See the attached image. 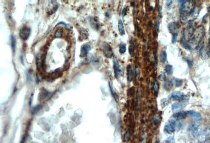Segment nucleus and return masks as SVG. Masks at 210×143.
<instances>
[{
    "label": "nucleus",
    "instance_id": "obj_35",
    "mask_svg": "<svg viewBox=\"0 0 210 143\" xmlns=\"http://www.w3.org/2000/svg\"><path fill=\"white\" fill-rule=\"evenodd\" d=\"M157 143H159V142H157Z\"/></svg>",
    "mask_w": 210,
    "mask_h": 143
},
{
    "label": "nucleus",
    "instance_id": "obj_24",
    "mask_svg": "<svg viewBox=\"0 0 210 143\" xmlns=\"http://www.w3.org/2000/svg\"><path fill=\"white\" fill-rule=\"evenodd\" d=\"M181 105L179 103H175L174 104H172V109L173 110H177V109H179L181 107Z\"/></svg>",
    "mask_w": 210,
    "mask_h": 143
},
{
    "label": "nucleus",
    "instance_id": "obj_13",
    "mask_svg": "<svg viewBox=\"0 0 210 143\" xmlns=\"http://www.w3.org/2000/svg\"><path fill=\"white\" fill-rule=\"evenodd\" d=\"M160 60L162 63H165L167 60V53L165 50H163L160 54Z\"/></svg>",
    "mask_w": 210,
    "mask_h": 143
},
{
    "label": "nucleus",
    "instance_id": "obj_22",
    "mask_svg": "<svg viewBox=\"0 0 210 143\" xmlns=\"http://www.w3.org/2000/svg\"><path fill=\"white\" fill-rule=\"evenodd\" d=\"M62 30L61 29H58L56 30L55 33V38H60L62 35Z\"/></svg>",
    "mask_w": 210,
    "mask_h": 143
},
{
    "label": "nucleus",
    "instance_id": "obj_27",
    "mask_svg": "<svg viewBox=\"0 0 210 143\" xmlns=\"http://www.w3.org/2000/svg\"><path fill=\"white\" fill-rule=\"evenodd\" d=\"M153 89H154V90L155 91V95H157L158 93V91H159V84H158L157 81H155L154 83V85H153Z\"/></svg>",
    "mask_w": 210,
    "mask_h": 143
},
{
    "label": "nucleus",
    "instance_id": "obj_11",
    "mask_svg": "<svg viewBox=\"0 0 210 143\" xmlns=\"http://www.w3.org/2000/svg\"><path fill=\"white\" fill-rule=\"evenodd\" d=\"M186 114H187V115H188L190 117H191L194 119H197V120H200L202 118V116L200 113H198L195 111L192 110L187 111Z\"/></svg>",
    "mask_w": 210,
    "mask_h": 143
},
{
    "label": "nucleus",
    "instance_id": "obj_16",
    "mask_svg": "<svg viewBox=\"0 0 210 143\" xmlns=\"http://www.w3.org/2000/svg\"><path fill=\"white\" fill-rule=\"evenodd\" d=\"M180 43H181V44L183 46V47H184V48H185L186 49H187L188 50H191V49H192L191 46L187 43L186 41L185 40H184L183 37L181 38V39L180 40Z\"/></svg>",
    "mask_w": 210,
    "mask_h": 143
},
{
    "label": "nucleus",
    "instance_id": "obj_18",
    "mask_svg": "<svg viewBox=\"0 0 210 143\" xmlns=\"http://www.w3.org/2000/svg\"><path fill=\"white\" fill-rule=\"evenodd\" d=\"M127 50L126 45L123 43H121L119 45V52L120 54H124Z\"/></svg>",
    "mask_w": 210,
    "mask_h": 143
},
{
    "label": "nucleus",
    "instance_id": "obj_4",
    "mask_svg": "<svg viewBox=\"0 0 210 143\" xmlns=\"http://www.w3.org/2000/svg\"><path fill=\"white\" fill-rule=\"evenodd\" d=\"M176 128V121L174 119H170L164 126V131L169 134H172Z\"/></svg>",
    "mask_w": 210,
    "mask_h": 143
},
{
    "label": "nucleus",
    "instance_id": "obj_32",
    "mask_svg": "<svg viewBox=\"0 0 210 143\" xmlns=\"http://www.w3.org/2000/svg\"><path fill=\"white\" fill-rule=\"evenodd\" d=\"M172 1H167L166 2V5H167V7H170L171 6V4H172Z\"/></svg>",
    "mask_w": 210,
    "mask_h": 143
},
{
    "label": "nucleus",
    "instance_id": "obj_9",
    "mask_svg": "<svg viewBox=\"0 0 210 143\" xmlns=\"http://www.w3.org/2000/svg\"><path fill=\"white\" fill-rule=\"evenodd\" d=\"M113 69H114L115 76L116 77H117L120 74L121 75L122 72L121 70L119 62L116 58H114L113 59Z\"/></svg>",
    "mask_w": 210,
    "mask_h": 143
},
{
    "label": "nucleus",
    "instance_id": "obj_26",
    "mask_svg": "<svg viewBox=\"0 0 210 143\" xmlns=\"http://www.w3.org/2000/svg\"><path fill=\"white\" fill-rule=\"evenodd\" d=\"M124 140L125 141H128L130 139V134L129 131H127L124 135Z\"/></svg>",
    "mask_w": 210,
    "mask_h": 143
},
{
    "label": "nucleus",
    "instance_id": "obj_6",
    "mask_svg": "<svg viewBox=\"0 0 210 143\" xmlns=\"http://www.w3.org/2000/svg\"><path fill=\"white\" fill-rule=\"evenodd\" d=\"M186 96L179 91H175L169 96V98L173 100H182L185 98Z\"/></svg>",
    "mask_w": 210,
    "mask_h": 143
},
{
    "label": "nucleus",
    "instance_id": "obj_20",
    "mask_svg": "<svg viewBox=\"0 0 210 143\" xmlns=\"http://www.w3.org/2000/svg\"><path fill=\"white\" fill-rule=\"evenodd\" d=\"M165 71L168 74H172L173 73V66L170 64L166 65L165 67Z\"/></svg>",
    "mask_w": 210,
    "mask_h": 143
},
{
    "label": "nucleus",
    "instance_id": "obj_28",
    "mask_svg": "<svg viewBox=\"0 0 210 143\" xmlns=\"http://www.w3.org/2000/svg\"><path fill=\"white\" fill-rule=\"evenodd\" d=\"M182 80L178 79V78H176L175 79V84L176 87H180L182 85Z\"/></svg>",
    "mask_w": 210,
    "mask_h": 143
},
{
    "label": "nucleus",
    "instance_id": "obj_14",
    "mask_svg": "<svg viewBox=\"0 0 210 143\" xmlns=\"http://www.w3.org/2000/svg\"><path fill=\"white\" fill-rule=\"evenodd\" d=\"M118 30L121 35H124L125 34V30L124 28L123 23L122 20L120 19L118 22Z\"/></svg>",
    "mask_w": 210,
    "mask_h": 143
},
{
    "label": "nucleus",
    "instance_id": "obj_1",
    "mask_svg": "<svg viewBox=\"0 0 210 143\" xmlns=\"http://www.w3.org/2000/svg\"><path fill=\"white\" fill-rule=\"evenodd\" d=\"M204 35V29L203 27L200 26L196 28L191 37L192 44L197 47L201 42Z\"/></svg>",
    "mask_w": 210,
    "mask_h": 143
},
{
    "label": "nucleus",
    "instance_id": "obj_12",
    "mask_svg": "<svg viewBox=\"0 0 210 143\" xmlns=\"http://www.w3.org/2000/svg\"><path fill=\"white\" fill-rule=\"evenodd\" d=\"M187 116L186 112L185 111H179L174 113L173 115V117L177 120H181L184 119Z\"/></svg>",
    "mask_w": 210,
    "mask_h": 143
},
{
    "label": "nucleus",
    "instance_id": "obj_5",
    "mask_svg": "<svg viewBox=\"0 0 210 143\" xmlns=\"http://www.w3.org/2000/svg\"><path fill=\"white\" fill-rule=\"evenodd\" d=\"M102 52L107 58H111L113 55V52L111 46L107 42L102 43Z\"/></svg>",
    "mask_w": 210,
    "mask_h": 143
},
{
    "label": "nucleus",
    "instance_id": "obj_2",
    "mask_svg": "<svg viewBox=\"0 0 210 143\" xmlns=\"http://www.w3.org/2000/svg\"><path fill=\"white\" fill-rule=\"evenodd\" d=\"M180 9L183 13L192 14L195 10L194 3L192 1H183Z\"/></svg>",
    "mask_w": 210,
    "mask_h": 143
},
{
    "label": "nucleus",
    "instance_id": "obj_21",
    "mask_svg": "<svg viewBox=\"0 0 210 143\" xmlns=\"http://www.w3.org/2000/svg\"><path fill=\"white\" fill-rule=\"evenodd\" d=\"M161 121V118L158 115H155L154 117L153 118V120H152V123L154 125H158L159 124L160 122Z\"/></svg>",
    "mask_w": 210,
    "mask_h": 143
},
{
    "label": "nucleus",
    "instance_id": "obj_10",
    "mask_svg": "<svg viewBox=\"0 0 210 143\" xmlns=\"http://www.w3.org/2000/svg\"><path fill=\"white\" fill-rule=\"evenodd\" d=\"M90 49H91V47L89 44H84L81 48L80 56L81 57H84L86 56Z\"/></svg>",
    "mask_w": 210,
    "mask_h": 143
},
{
    "label": "nucleus",
    "instance_id": "obj_33",
    "mask_svg": "<svg viewBox=\"0 0 210 143\" xmlns=\"http://www.w3.org/2000/svg\"><path fill=\"white\" fill-rule=\"evenodd\" d=\"M126 13H127V8H126V7H124V8L123 9L122 12V15H123V16L125 15H126Z\"/></svg>",
    "mask_w": 210,
    "mask_h": 143
},
{
    "label": "nucleus",
    "instance_id": "obj_17",
    "mask_svg": "<svg viewBox=\"0 0 210 143\" xmlns=\"http://www.w3.org/2000/svg\"><path fill=\"white\" fill-rule=\"evenodd\" d=\"M134 49H135V46H134V42L133 41V40L131 39V42H130V46H129V53L130 54V55L131 56H133V54H134Z\"/></svg>",
    "mask_w": 210,
    "mask_h": 143
},
{
    "label": "nucleus",
    "instance_id": "obj_30",
    "mask_svg": "<svg viewBox=\"0 0 210 143\" xmlns=\"http://www.w3.org/2000/svg\"><path fill=\"white\" fill-rule=\"evenodd\" d=\"M159 79L160 80H162V81L165 80L166 79V76H165V74L164 73H162V74H161L159 75Z\"/></svg>",
    "mask_w": 210,
    "mask_h": 143
},
{
    "label": "nucleus",
    "instance_id": "obj_19",
    "mask_svg": "<svg viewBox=\"0 0 210 143\" xmlns=\"http://www.w3.org/2000/svg\"><path fill=\"white\" fill-rule=\"evenodd\" d=\"M109 87H110V90H111V94H112V96H113V97L115 99V100L116 101H118V96L117 94V93L114 91V90H113L112 83H109Z\"/></svg>",
    "mask_w": 210,
    "mask_h": 143
},
{
    "label": "nucleus",
    "instance_id": "obj_31",
    "mask_svg": "<svg viewBox=\"0 0 210 143\" xmlns=\"http://www.w3.org/2000/svg\"><path fill=\"white\" fill-rule=\"evenodd\" d=\"M159 25H160V22L159 20H157L155 23V30H158L159 28Z\"/></svg>",
    "mask_w": 210,
    "mask_h": 143
},
{
    "label": "nucleus",
    "instance_id": "obj_23",
    "mask_svg": "<svg viewBox=\"0 0 210 143\" xmlns=\"http://www.w3.org/2000/svg\"><path fill=\"white\" fill-rule=\"evenodd\" d=\"M164 143H175V139L174 136H170L168 137L165 140Z\"/></svg>",
    "mask_w": 210,
    "mask_h": 143
},
{
    "label": "nucleus",
    "instance_id": "obj_29",
    "mask_svg": "<svg viewBox=\"0 0 210 143\" xmlns=\"http://www.w3.org/2000/svg\"><path fill=\"white\" fill-rule=\"evenodd\" d=\"M41 108V106L40 105H37V106L33 108L32 113H33V114H35V113H37V112L39 110V109H40Z\"/></svg>",
    "mask_w": 210,
    "mask_h": 143
},
{
    "label": "nucleus",
    "instance_id": "obj_15",
    "mask_svg": "<svg viewBox=\"0 0 210 143\" xmlns=\"http://www.w3.org/2000/svg\"><path fill=\"white\" fill-rule=\"evenodd\" d=\"M127 79L129 82L132 81V71L131 66L130 65H128L127 66Z\"/></svg>",
    "mask_w": 210,
    "mask_h": 143
},
{
    "label": "nucleus",
    "instance_id": "obj_34",
    "mask_svg": "<svg viewBox=\"0 0 210 143\" xmlns=\"http://www.w3.org/2000/svg\"><path fill=\"white\" fill-rule=\"evenodd\" d=\"M208 47H209V49H210V40H209V44H208Z\"/></svg>",
    "mask_w": 210,
    "mask_h": 143
},
{
    "label": "nucleus",
    "instance_id": "obj_3",
    "mask_svg": "<svg viewBox=\"0 0 210 143\" xmlns=\"http://www.w3.org/2000/svg\"><path fill=\"white\" fill-rule=\"evenodd\" d=\"M168 28L169 32L172 35V42L173 43H175L176 40V38L178 35V26L176 22H172L169 24Z\"/></svg>",
    "mask_w": 210,
    "mask_h": 143
},
{
    "label": "nucleus",
    "instance_id": "obj_25",
    "mask_svg": "<svg viewBox=\"0 0 210 143\" xmlns=\"http://www.w3.org/2000/svg\"><path fill=\"white\" fill-rule=\"evenodd\" d=\"M11 45L13 50H14L16 46V39L13 35L11 36Z\"/></svg>",
    "mask_w": 210,
    "mask_h": 143
},
{
    "label": "nucleus",
    "instance_id": "obj_8",
    "mask_svg": "<svg viewBox=\"0 0 210 143\" xmlns=\"http://www.w3.org/2000/svg\"><path fill=\"white\" fill-rule=\"evenodd\" d=\"M30 34V29L27 26L23 27L19 31V37L23 40H26L29 37Z\"/></svg>",
    "mask_w": 210,
    "mask_h": 143
},
{
    "label": "nucleus",
    "instance_id": "obj_7",
    "mask_svg": "<svg viewBox=\"0 0 210 143\" xmlns=\"http://www.w3.org/2000/svg\"><path fill=\"white\" fill-rule=\"evenodd\" d=\"M194 30H195L192 26L189 25L188 26L186 27L183 32V38H184V39L187 41L190 38H191Z\"/></svg>",
    "mask_w": 210,
    "mask_h": 143
}]
</instances>
